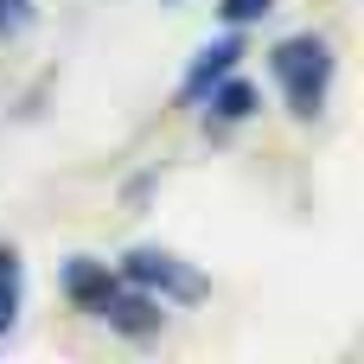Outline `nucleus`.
I'll use <instances>...</instances> for the list:
<instances>
[{"mask_svg":"<svg viewBox=\"0 0 364 364\" xmlns=\"http://www.w3.org/2000/svg\"><path fill=\"white\" fill-rule=\"evenodd\" d=\"M205 102H211V115H218V122H250V115H256V90H250L237 70H230V77H218V83L205 90Z\"/></svg>","mask_w":364,"mask_h":364,"instance_id":"nucleus-6","label":"nucleus"},{"mask_svg":"<svg viewBox=\"0 0 364 364\" xmlns=\"http://www.w3.org/2000/svg\"><path fill=\"white\" fill-rule=\"evenodd\" d=\"M218 13H224V26H250L269 13V0H218Z\"/></svg>","mask_w":364,"mask_h":364,"instance_id":"nucleus-9","label":"nucleus"},{"mask_svg":"<svg viewBox=\"0 0 364 364\" xmlns=\"http://www.w3.org/2000/svg\"><path fill=\"white\" fill-rule=\"evenodd\" d=\"M237 58H243V38L230 32V38H218V45H205L198 51V64H192V77L179 83V102H205V90L218 83V77H230L237 70Z\"/></svg>","mask_w":364,"mask_h":364,"instance_id":"nucleus-3","label":"nucleus"},{"mask_svg":"<svg viewBox=\"0 0 364 364\" xmlns=\"http://www.w3.org/2000/svg\"><path fill=\"white\" fill-rule=\"evenodd\" d=\"M269 64H275V83H282L288 109H294V115H320L326 83H333V45H326L320 32H294V38L275 45Z\"/></svg>","mask_w":364,"mask_h":364,"instance_id":"nucleus-1","label":"nucleus"},{"mask_svg":"<svg viewBox=\"0 0 364 364\" xmlns=\"http://www.w3.org/2000/svg\"><path fill=\"white\" fill-rule=\"evenodd\" d=\"M96 320H109L115 333H134V339H141V333L160 326V294H147V288H141V294H122V288H115V294L96 307Z\"/></svg>","mask_w":364,"mask_h":364,"instance_id":"nucleus-4","label":"nucleus"},{"mask_svg":"<svg viewBox=\"0 0 364 364\" xmlns=\"http://www.w3.org/2000/svg\"><path fill=\"white\" fill-rule=\"evenodd\" d=\"M32 26V0H0V45H13Z\"/></svg>","mask_w":364,"mask_h":364,"instance_id":"nucleus-8","label":"nucleus"},{"mask_svg":"<svg viewBox=\"0 0 364 364\" xmlns=\"http://www.w3.org/2000/svg\"><path fill=\"white\" fill-rule=\"evenodd\" d=\"M122 275L134 282V288H147V294H160V301H198L205 294V275H192L179 256H166V250H128L122 256Z\"/></svg>","mask_w":364,"mask_h":364,"instance_id":"nucleus-2","label":"nucleus"},{"mask_svg":"<svg viewBox=\"0 0 364 364\" xmlns=\"http://www.w3.org/2000/svg\"><path fill=\"white\" fill-rule=\"evenodd\" d=\"M64 294L77 301V307H102L109 294H115V269L109 262H90V256H77V262H64Z\"/></svg>","mask_w":364,"mask_h":364,"instance_id":"nucleus-5","label":"nucleus"},{"mask_svg":"<svg viewBox=\"0 0 364 364\" xmlns=\"http://www.w3.org/2000/svg\"><path fill=\"white\" fill-rule=\"evenodd\" d=\"M13 307H19V256L0 250V326L13 320Z\"/></svg>","mask_w":364,"mask_h":364,"instance_id":"nucleus-7","label":"nucleus"}]
</instances>
